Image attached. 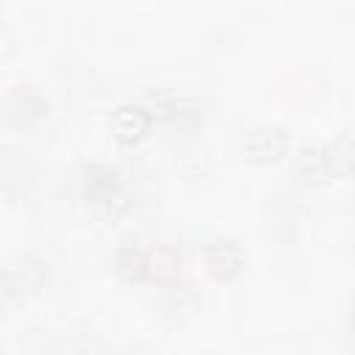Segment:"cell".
<instances>
[{
	"label": "cell",
	"instance_id": "1",
	"mask_svg": "<svg viewBox=\"0 0 355 355\" xmlns=\"http://www.w3.org/2000/svg\"><path fill=\"white\" fill-rule=\"evenodd\" d=\"M300 172L308 178H341L355 169V141L338 136L319 147H305L297 161Z\"/></svg>",
	"mask_w": 355,
	"mask_h": 355
},
{
	"label": "cell",
	"instance_id": "2",
	"mask_svg": "<svg viewBox=\"0 0 355 355\" xmlns=\"http://www.w3.org/2000/svg\"><path fill=\"white\" fill-rule=\"evenodd\" d=\"M288 144H291L288 130L280 125H258L244 139V150L255 161H275L288 153Z\"/></svg>",
	"mask_w": 355,
	"mask_h": 355
},
{
	"label": "cell",
	"instance_id": "3",
	"mask_svg": "<svg viewBox=\"0 0 355 355\" xmlns=\"http://www.w3.org/2000/svg\"><path fill=\"white\" fill-rule=\"evenodd\" d=\"M42 283V263L33 261L31 255H22L17 258L14 263L6 266V275H3V291L8 300L14 297H22L28 291H36Z\"/></svg>",
	"mask_w": 355,
	"mask_h": 355
},
{
	"label": "cell",
	"instance_id": "4",
	"mask_svg": "<svg viewBox=\"0 0 355 355\" xmlns=\"http://www.w3.org/2000/svg\"><path fill=\"white\" fill-rule=\"evenodd\" d=\"M241 247L233 239H214L205 247V263L216 277H230L241 266Z\"/></svg>",
	"mask_w": 355,
	"mask_h": 355
},
{
	"label": "cell",
	"instance_id": "5",
	"mask_svg": "<svg viewBox=\"0 0 355 355\" xmlns=\"http://www.w3.org/2000/svg\"><path fill=\"white\" fill-rule=\"evenodd\" d=\"M111 125H114L116 139H122V141H136V139H141V136L147 133V128H150V114H147L141 105H119V108L114 111Z\"/></svg>",
	"mask_w": 355,
	"mask_h": 355
}]
</instances>
